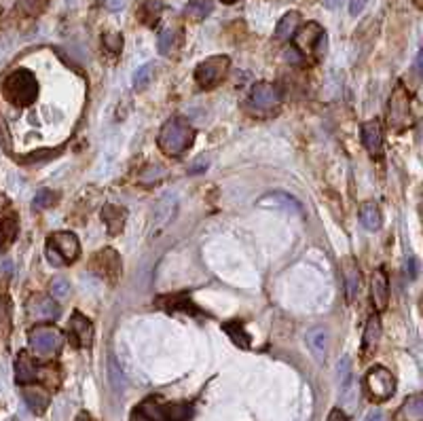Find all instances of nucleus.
<instances>
[{
  "label": "nucleus",
  "instance_id": "obj_9",
  "mask_svg": "<svg viewBox=\"0 0 423 421\" xmlns=\"http://www.w3.org/2000/svg\"><path fill=\"white\" fill-rule=\"evenodd\" d=\"M91 271H95L99 278H104L110 284H114L121 276V256L112 250V248H104V250L93 254Z\"/></svg>",
  "mask_w": 423,
  "mask_h": 421
},
{
  "label": "nucleus",
  "instance_id": "obj_14",
  "mask_svg": "<svg viewBox=\"0 0 423 421\" xmlns=\"http://www.w3.org/2000/svg\"><path fill=\"white\" fill-rule=\"evenodd\" d=\"M68 330H70V339L74 341L77 348H91V343H93V324L83 313H79V311L72 313V317L68 322Z\"/></svg>",
  "mask_w": 423,
  "mask_h": 421
},
{
  "label": "nucleus",
  "instance_id": "obj_2",
  "mask_svg": "<svg viewBox=\"0 0 423 421\" xmlns=\"http://www.w3.org/2000/svg\"><path fill=\"white\" fill-rule=\"evenodd\" d=\"M193 140H195V130L191 128L189 121H184L180 117L169 119L159 132V148L167 157L182 155L193 144Z\"/></svg>",
  "mask_w": 423,
  "mask_h": 421
},
{
  "label": "nucleus",
  "instance_id": "obj_41",
  "mask_svg": "<svg viewBox=\"0 0 423 421\" xmlns=\"http://www.w3.org/2000/svg\"><path fill=\"white\" fill-rule=\"evenodd\" d=\"M106 7L110 11H119V9L125 7V0H106Z\"/></svg>",
  "mask_w": 423,
  "mask_h": 421
},
{
  "label": "nucleus",
  "instance_id": "obj_19",
  "mask_svg": "<svg viewBox=\"0 0 423 421\" xmlns=\"http://www.w3.org/2000/svg\"><path fill=\"white\" fill-rule=\"evenodd\" d=\"M176 206H178V202H176V197H165V200L155 208V216H153V237L155 235H159L169 222H171V218H173V214H176Z\"/></svg>",
  "mask_w": 423,
  "mask_h": 421
},
{
  "label": "nucleus",
  "instance_id": "obj_38",
  "mask_svg": "<svg viewBox=\"0 0 423 421\" xmlns=\"http://www.w3.org/2000/svg\"><path fill=\"white\" fill-rule=\"evenodd\" d=\"M102 43H104L106 49H110L112 53H119L121 47H123V36L121 34H104Z\"/></svg>",
  "mask_w": 423,
  "mask_h": 421
},
{
  "label": "nucleus",
  "instance_id": "obj_20",
  "mask_svg": "<svg viewBox=\"0 0 423 421\" xmlns=\"http://www.w3.org/2000/svg\"><path fill=\"white\" fill-rule=\"evenodd\" d=\"M343 280H345L347 301H354L360 292V286H362V274H360V269H358L354 258H347L343 263Z\"/></svg>",
  "mask_w": 423,
  "mask_h": 421
},
{
  "label": "nucleus",
  "instance_id": "obj_18",
  "mask_svg": "<svg viewBox=\"0 0 423 421\" xmlns=\"http://www.w3.org/2000/svg\"><path fill=\"white\" fill-rule=\"evenodd\" d=\"M328 343H330V337H328V330L326 328H311L307 333V348L311 352V356L315 358V362H324L326 360V354H328Z\"/></svg>",
  "mask_w": 423,
  "mask_h": 421
},
{
  "label": "nucleus",
  "instance_id": "obj_32",
  "mask_svg": "<svg viewBox=\"0 0 423 421\" xmlns=\"http://www.w3.org/2000/svg\"><path fill=\"white\" fill-rule=\"evenodd\" d=\"M225 330L229 333V337L239 345V348H243V350L250 348V337H247V333L243 330V326L239 324V322H227Z\"/></svg>",
  "mask_w": 423,
  "mask_h": 421
},
{
  "label": "nucleus",
  "instance_id": "obj_27",
  "mask_svg": "<svg viewBox=\"0 0 423 421\" xmlns=\"http://www.w3.org/2000/svg\"><path fill=\"white\" fill-rule=\"evenodd\" d=\"M298 21H301V15H298L296 11H290L286 13L280 23H278V28H276V38L278 40H288L290 36H294L296 28H298Z\"/></svg>",
  "mask_w": 423,
  "mask_h": 421
},
{
  "label": "nucleus",
  "instance_id": "obj_1",
  "mask_svg": "<svg viewBox=\"0 0 423 421\" xmlns=\"http://www.w3.org/2000/svg\"><path fill=\"white\" fill-rule=\"evenodd\" d=\"M3 93L11 104H15L19 108L32 106L36 102V97H38L36 77L30 70L19 68V70L11 72L7 77V81L3 85Z\"/></svg>",
  "mask_w": 423,
  "mask_h": 421
},
{
  "label": "nucleus",
  "instance_id": "obj_25",
  "mask_svg": "<svg viewBox=\"0 0 423 421\" xmlns=\"http://www.w3.org/2000/svg\"><path fill=\"white\" fill-rule=\"evenodd\" d=\"M17 231H19V222L13 214L0 220V250L3 252L9 250V245L17 239Z\"/></svg>",
  "mask_w": 423,
  "mask_h": 421
},
{
  "label": "nucleus",
  "instance_id": "obj_13",
  "mask_svg": "<svg viewBox=\"0 0 423 421\" xmlns=\"http://www.w3.org/2000/svg\"><path fill=\"white\" fill-rule=\"evenodd\" d=\"M28 315L38 322H51L60 317V305L45 294H34L28 301Z\"/></svg>",
  "mask_w": 423,
  "mask_h": 421
},
{
  "label": "nucleus",
  "instance_id": "obj_16",
  "mask_svg": "<svg viewBox=\"0 0 423 421\" xmlns=\"http://www.w3.org/2000/svg\"><path fill=\"white\" fill-rule=\"evenodd\" d=\"M21 396H23V400H26L28 409L34 413V415H43L49 407V392L43 387V385H36V383H28V385H23L21 389Z\"/></svg>",
  "mask_w": 423,
  "mask_h": 421
},
{
  "label": "nucleus",
  "instance_id": "obj_24",
  "mask_svg": "<svg viewBox=\"0 0 423 421\" xmlns=\"http://www.w3.org/2000/svg\"><path fill=\"white\" fill-rule=\"evenodd\" d=\"M396 421H423L421 394H415L404 400V405L400 407V411H398V415H396Z\"/></svg>",
  "mask_w": 423,
  "mask_h": 421
},
{
  "label": "nucleus",
  "instance_id": "obj_28",
  "mask_svg": "<svg viewBox=\"0 0 423 421\" xmlns=\"http://www.w3.org/2000/svg\"><path fill=\"white\" fill-rule=\"evenodd\" d=\"M360 220L362 225L368 229V231H377L381 227V210L377 204H362L360 208Z\"/></svg>",
  "mask_w": 423,
  "mask_h": 421
},
{
  "label": "nucleus",
  "instance_id": "obj_3",
  "mask_svg": "<svg viewBox=\"0 0 423 421\" xmlns=\"http://www.w3.org/2000/svg\"><path fill=\"white\" fill-rule=\"evenodd\" d=\"M191 415V405H159L155 400H146L134 411L132 421H189Z\"/></svg>",
  "mask_w": 423,
  "mask_h": 421
},
{
  "label": "nucleus",
  "instance_id": "obj_30",
  "mask_svg": "<svg viewBox=\"0 0 423 421\" xmlns=\"http://www.w3.org/2000/svg\"><path fill=\"white\" fill-rule=\"evenodd\" d=\"M161 3L159 0H144L140 7V19L146 23V26H155L161 17Z\"/></svg>",
  "mask_w": 423,
  "mask_h": 421
},
{
  "label": "nucleus",
  "instance_id": "obj_5",
  "mask_svg": "<svg viewBox=\"0 0 423 421\" xmlns=\"http://www.w3.org/2000/svg\"><path fill=\"white\" fill-rule=\"evenodd\" d=\"M28 341H30V348H32V352L36 356H40V358H53L62 350L64 335L56 326L43 324V326H34L30 330Z\"/></svg>",
  "mask_w": 423,
  "mask_h": 421
},
{
  "label": "nucleus",
  "instance_id": "obj_45",
  "mask_svg": "<svg viewBox=\"0 0 423 421\" xmlns=\"http://www.w3.org/2000/svg\"><path fill=\"white\" fill-rule=\"evenodd\" d=\"M222 3H227V5H231V3H235V0H222Z\"/></svg>",
  "mask_w": 423,
  "mask_h": 421
},
{
  "label": "nucleus",
  "instance_id": "obj_12",
  "mask_svg": "<svg viewBox=\"0 0 423 421\" xmlns=\"http://www.w3.org/2000/svg\"><path fill=\"white\" fill-rule=\"evenodd\" d=\"M322 43H326V34H324V30H322L315 21L307 23L305 28L294 32V45H296V49H298V51L307 53V56H311Z\"/></svg>",
  "mask_w": 423,
  "mask_h": 421
},
{
  "label": "nucleus",
  "instance_id": "obj_22",
  "mask_svg": "<svg viewBox=\"0 0 423 421\" xmlns=\"http://www.w3.org/2000/svg\"><path fill=\"white\" fill-rule=\"evenodd\" d=\"M381 341V322L379 315H370L364 328V337H362V354L370 356L377 350V345Z\"/></svg>",
  "mask_w": 423,
  "mask_h": 421
},
{
  "label": "nucleus",
  "instance_id": "obj_6",
  "mask_svg": "<svg viewBox=\"0 0 423 421\" xmlns=\"http://www.w3.org/2000/svg\"><path fill=\"white\" fill-rule=\"evenodd\" d=\"M231 60L227 56H214L208 58L206 62H202L195 68V81L202 89H214L216 85H220L225 81L227 72H229Z\"/></svg>",
  "mask_w": 423,
  "mask_h": 421
},
{
  "label": "nucleus",
  "instance_id": "obj_44",
  "mask_svg": "<svg viewBox=\"0 0 423 421\" xmlns=\"http://www.w3.org/2000/svg\"><path fill=\"white\" fill-rule=\"evenodd\" d=\"M5 206H7V197H5L3 193H0V212L5 210Z\"/></svg>",
  "mask_w": 423,
  "mask_h": 421
},
{
  "label": "nucleus",
  "instance_id": "obj_15",
  "mask_svg": "<svg viewBox=\"0 0 423 421\" xmlns=\"http://www.w3.org/2000/svg\"><path fill=\"white\" fill-rule=\"evenodd\" d=\"M362 144L370 157H381L383 155V132L379 121H368L362 125Z\"/></svg>",
  "mask_w": 423,
  "mask_h": 421
},
{
  "label": "nucleus",
  "instance_id": "obj_37",
  "mask_svg": "<svg viewBox=\"0 0 423 421\" xmlns=\"http://www.w3.org/2000/svg\"><path fill=\"white\" fill-rule=\"evenodd\" d=\"M108 370H110V383H112V387H114L117 392H123V389H125V377H123V373H121V368L117 366L114 358H110V366H108Z\"/></svg>",
  "mask_w": 423,
  "mask_h": 421
},
{
  "label": "nucleus",
  "instance_id": "obj_29",
  "mask_svg": "<svg viewBox=\"0 0 423 421\" xmlns=\"http://www.w3.org/2000/svg\"><path fill=\"white\" fill-rule=\"evenodd\" d=\"M214 9V3L212 0H189L186 5V17L193 19V21H202L206 19Z\"/></svg>",
  "mask_w": 423,
  "mask_h": 421
},
{
  "label": "nucleus",
  "instance_id": "obj_10",
  "mask_svg": "<svg viewBox=\"0 0 423 421\" xmlns=\"http://www.w3.org/2000/svg\"><path fill=\"white\" fill-rule=\"evenodd\" d=\"M15 379H17V383H21V385L51 379V368L36 366V364L32 362V358H30L26 352H23V354L17 356V362H15Z\"/></svg>",
  "mask_w": 423,
  "mask_h": 421
},
{
  "label": "nucleus",
  "instance_id": "obj_7",
  "mask_svg": "<svg viewBox=\"0 0 423 421\" xmlns=\"http://www.w3.org/2000/svg\"><path fill=\"white\" fill-rule=\"evenodd\" d=\"M387 123L394 132H404L411 123H413V115H411V97L404 91L402 85H396L391 97H389V115H387Z\"/></svg>",
  "mask_w": 423,
  "mask_h": 421
},
{
  "label": "nucleus",
  "instance_id": "obj_39",
  "mask_svg": "<svg viewBox=\"0 0 423 421\" xmlns=\"http://www.w3.org/2000/svg\"><path fill=\"white\" fill-rule=\"evenodd\" d=\"M368 5V0H350V13L352 15H360Z\"/></svg>",
  "mask_w": 423,
  "mask_h": 421
},
{
  "label": "nucleus",
  "instance_id": "obj_42",
  "mask_svg": "<svg viewBox=\"0 0 423 421\" xmlns=\"http://www.w3.org/2000/svg\"><path fill=\"white\" fill-rule=\"evenodd\" d=\"M368 421H387V419H385V415H383L381 411H377V413H372V415L368 417Z\"/></svg>",
  "mask_w": 423,
  "mask_h": 421
},
{
  "label": "nucleus",
  "instance_id": "obj_23",
  "mask_svg": "<svg viewBox=\"0 0 423 421\" xmlns=\"http://www.w3.org/2000/svg\"><path fill=\"white\" fill-rule=\"evenodd\" d=\"M125 218H128L125 208L114 206V204H106L102 208V220L106 222L110 235H119L123 231V227H125Z\"/></svg>",
  "mask_w": 423,
  "mask_h": 421
},
{
  "label": "nucleus",
  "instance_id": "obj_31",
  "mask_svg": "<svg viewBox=\"0 0 423 421\" xmlns=\"http://www.w3.org/2000/svg\"><path fill=\"white\" fill-rule=\"evenodd\" d=\"M11 301L7 294H0V337H7L11 333Z\"/></svg>",
  "mask_w": 423,
  "mask_h": 421
},
{
  "label": "nucleus",
  "instance_id": "obj_40",
  "mask_svg": "<svg viewBox=\"0 0 423 421\" xmlns=\"http://www.w3.org/2000/svg\"><path fill=\"white\" fill-rule=\"evenodd\" d=\"M326 421H347V415L341 409H333Z\"/></svg>",
  "mask_w": 423,
  "mask_h": 421
},
{
  "label": "nucleus",
  "instance_id": "obj_35",
  "mask_svg": "<svg viewBox=\"0 0 423 421\" xmlns=\"http://www.w3.org/2000/svg\"><path fill=\"white\" fill-rule=\"evenodd\" d=\"M153 74H155V66L153 64H146V66L138 68L136 74H134V87L136 89H144L148 83H151Z\"/></svg>",
  "mask_w": 423,
  "mask_h": 421
},
{
  "label": "nucleus",
  "instance_id": "obj_33",
  "mask_svg": "<svg viewBox=\"0 0 423 421\" xmlns=\"http://www.w3.org/2000/svg\"><path fill=\"white\" fill-rule=\"evenodd\" d=\"M339 381H341V392L347 396L352 392V360L343 358L339 362Z\"/></svg>",
  "mask_w": 423,
  "mask_h": 421
},
{
  "label": "nucleus",
  "instance_id": "obj_8",
  "mask_svg": "<svg viewBox=\"0 0 423 421\" xmlns=\"http://www.w3.org/2000/svg\"><path fill=\"white\" fill-rule=\"evenodd\" d=\"M364 385H366V392L368 396L375 402H385L389 400L394 392H396V379L394 375L389 373L387 368L383 366H375L370 368L366 373V379H364Z\"/></svg>",
  "mask_w": 423,
  "mask_h": 421
},
{
  "label": "nucleus",
  "instance_id": "obj_26",
  "mask_svg": "<svg viewBox=\"0 0 423 421\" xmlns=\"http://www.w3.org/2000/svg\"><path fill=\"white\" fill-rule=\"evenodd\" d=\"M180 30L178 28H165L161 34H159V53L161 56H171L173 51L178 49L180 45Z\"/></svg>",
  "mask_w": 423,
  "mask_h": 421
},
{
  "label": "nucleus",
  "instance_id": "obj_36",
  "mask_svg": "<svg viewBox=\"0 0 423 421\" xmlns=\"http://www.w3.org/2000/svg\"><path fill=\"white\" fill-rule=\"evenodd\" d=\"M51 296H53V301H66L70 296V284L62 278L53 280L51 282Z\"/></svg>",
  "mask_w": 423,
  "mask_h": 421
},
{
  "label": "nucleus",
  "instance_id": "obj_11",
  "mask_svg": "<svg viewBox=\"0 0 423 421\" xmlns=\"http://www.w3.org/2000/svg\"><path fill=\"white\" fill-rule=\"evenodd\" d=\"M282 102V93L271 83H256L250 91V106L254 110H273Z\"/></svg>",
  "mask_w": 423,
  "mask_h": 421
},
{
  "label": "nucleus",
  "instance_id": "obj_21",
  "mask_svg": "<svg viewBox=\"0 0 423 421\" xmlns=\"http://www.w3.org/2000/svg\"><path fill=\"white\" fill-rule=\"evenodd\" d=\"M258 206H263V208H282L286 212H296V214L303 216V206L298 204L292 195H286V193H269L258 202Z\"/></svg>",
  "mask_w": 423,
  "mask_h": 421
},
{
  "label": "nucleus",
  "instance_id": "obj_34",
  "mask_svg": "<svg viewBox=\"0 0 423 421\" xmlns=\"http://www.w3.org/2000/svg\"><path fill=\"white\" fill-rule=\"evenodd\" d=\"M53 204H56V193L51 189H40L34 197L32 208L34 210H47V208H51Z\"/></svg>",
  "mask_w": 423,
  "mask_h": 421
},
{
  "label": "nucleus",
  "instance_id": "obj_4",
  "mask_svg": "<svg viewBox=\"0 0 423 421\" xmlns=\"http://www.w3.org/2000/svg\"><path fill=\"white\" fill-rule=\"evenodd\" d=\"M81 254L79 237L70 231H58L47 237V258L53 265L62 267L68 263H74Z\"/></svg>",
  "mask_w": 423,
  "mask_h": 421
},
{
  "label": "nucleus",
  "instance_id": "obj_17",
  "mask_svg": "<svg viewBox=\"0 0 423 421\" xmlns=\"http://www.w3.org/2000/svg\"><path fill=\"white\" fill-rule=\"evenodd\" d=\"M370 294H372V305H375V309L383 311L389 301V282L383 269H377L375 274H372Z\"/></svg>",
  "mask_w": 423,
  "mask_h": 421
},
{
  "label": "nucleus",
  "instance_id": "obj_43",
  "mask_svg": "<svg viewBox=\"0 0 423 421\" xmlns=\"http://www.w3.org/2000/svg\"><path fill=\"white\" fill-rule=\"evenodd\" d=\"M341 3H343V0H324V5L328 9H337V7H341Z\"/></svg>",
  "mask_w": 423,
  "mask_h": 421
}]
</instances>
